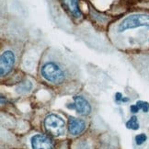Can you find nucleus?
<instances>
[{
    "label": "nucleus",
    "mask_w": 149,
    "mask_h": 149,
    "mask_svg": "<svg viewBox=\"0 0 149 149\" xmlns=\"http://www.w3.org/2000/svg\"><path fill=\"white\" fill-rule=\"evenodd\" d=\"M32 88V85L30 81H25L24 83H22L19 85V87L18 88V92L19 93H27L29 92Z\"/></svg>",
    "instance_id": "obj_10"
},
{
    "label": "nucleus",
    "mask_w": 149,
    "mask_h": 149,
    "mask_svg": "<svg viewBox=\"0 0 149 149\" xmlns=\"http://www.w3.org/2000/svg\"><path fill=\"white\" fill-rule=\"evenodd\" d=\"M74 107H76V110L80 115H88L91 111V106L88 103V101L84 99L81 96H76L74 97Z\"/></svg>",
    "instance_id": "obj_6"
},
{
    "label": "nucleus",
    "mask_w": 149,
    "mask_h": 149,
    "mask_svg": "<svg viewBox=\"0 0 149 149\" xmlns=\"http://www.w3.org/2000/svg\"><path fill=\"white\" fill-rule=\"evenodd\" d=\"M115 100H116V101H118V102H120V101H127V100H128L127 99H123L121 93H117V94H116Z\"/></svg>",
    "instance_id": "obj_13"
},
{
    "label": "nucleus",
    "mask_w": 149,
    "mask_h": 149,
    "mask_svg": "<svg viewBox=\"0 0 149 149\" xmlns=\"http://www.w3.org/2000/svg\"><path fill=\"white\" fill-rule=\"evenodd\" d=\"M64 3L74 17H76V18H80L81 17L82 14L79 9L78 0H64Z\"/></svg>",
    "instance_id": "obj_8"
},
{
    "label": "nucleus",
    "mask_w": 149,
    "mask_h": 149,
    "mask_svg": "<svg viewBox=\"0 0 149 149\" xmlns=\"http://www.w3.org/2000/svg\"><path fill=\"white\" fill-rule=\"evenodd\" d=\"M136 105L138 106L140 110H142L144 112H148L149 111V103L146 101H142L139 100L136 102Z\"/></svg>",
    "instance_id": "obj_11"
},
{
    "label": "nucleus",
    "mask_w": 149,
    "mask_h": 149,
    "mask_svg": "<svg viewBox=\"0 0 149 149\" xmlns=\"http://www.w3.org/2000/svg\"><path fill=\"white\" fill-rule=\"evenodd\" d=\"M15 63V55L11 51H6L0 58V74L4 77L10 72Z\"/></svg>",
    "instance_id": "obj_4"
},
{
    "label": "nucleus",
    "mask_w": 149,
    "mask_h": 149,
    "mask_svg": "<svg viewBox=\"0 0 149 149\" xmlns=\"http://www.w3.org/2000/svg\"><path fill=\"white\" fill-rule=\"evenodd\" d=\"M42 76L44 79L51 83L58 84L64 81L65 79V73L54 63H46L42 67Z\"/></svg>",
    "instance_id": "obj_2"
},
{
    "label": "nucleus",
    "mask_w": 149,
    "mask_h": 149,
    "mask_svg": "<svg viewBox=\"0 0 149 149\" xmlns=\"http://www.w3.org/2000/svg\"><path fill=\"white\" fill-rule=\"evenodd\" d=\"M146 139H147V137L145 134H140L135 136V143H136V145L141 146L146 141Z\"/></svg>",
    "instance_id": "obj_12"
},
{
    "label": "nucleus",
    "mask_w": 149,
    "mask_h": 149,
    "mask_svg": "<svg viewBox=\"0 0 149 149\" xmlns=\"http://www.w3.org/2000/svg\"><path fill=\"white\" fill-rule=\"evenodd\" d=\"M32 149H52L53 145L49 137L43 134H36L31 138Z\"/></svg>",
    "instance_id": "obj_5"
},
{
    "label": "nucleus",
    "mask_w": 149,
    "mask_h": 149,
    "mask_svg": "<svg viewBox=\"0 0 149 149\" xmlns=\"http://www.w3.org/2000/svg\"><path fill=\"white\" fill-rule=\"evenodd\" d=\"M138 27H146L149 29V15L147 14H134L125 18L118 26V31L123 32L130 29Z\"/></svg>",
    "instance_id": "obj_1"
},
{
    "label": "nucleus",
    "mask_w": 149,
    "mask_h": 149,
    "mask_svg": "<svg viewBox=\"0 0 149 149\" xmlns=\"http://www.w3.org/2000/svg\"><path fill=\"white\" fill-rule=\"evenodd\" d=\"M86 128V123L83 120L77 119L74 117H70L68 123V130L72 135L80 134Z\"/></svg>",
    "instance_id": "obj_7"
},
{
    "label": "nucleus",
    "mask_w": 149,
    "mask_h": 149,
    "mask_svg": "<svg viewBox=\"0 0 149 149\" xmlns=\"http://www.w3.org/2000/svg\"><path fill=\"white\" fill-rule=\"evenodd\" d=\"M126 127L128 129H132V130H138L139 129V123L138 120H137L136 116H133L129 121L126 123Z\"/></svg>",
    "instance_id": "obj_9"
},
{
    "label": "nucleus",
    "mask_w": 149,
    "mask_h": 149,
    "mask_svg": "<svg viewBox=\"0 0 149 149\" xmlns=\"http://www.w3.org/2000/svg\"><path fill=\"white\" fill-rule=\"evenodd\" d=\"M46 131L54 136H61L65 134V122L55 114H50L44 121Z\"/></svg>",
    "instance_id": "obj_3"
},
{
    "label": "nucleus",
    "mask_w": 149,
    "mask_h": 149,
    "mask_svg": "<svg viewBox=\"0 0 149 149\" xmlns=\"http://www.w3.org/2000/svg\"><path fill=\"white\" fill-rule=\"evenodd\" d=\"M140 109L138 108V106H137L136 104L135 105H132L131 106V111L133 112V113H136V112H138L139 111Z\"/></svg>",
    "instance_id": "obj_14"
}]
</instances>
